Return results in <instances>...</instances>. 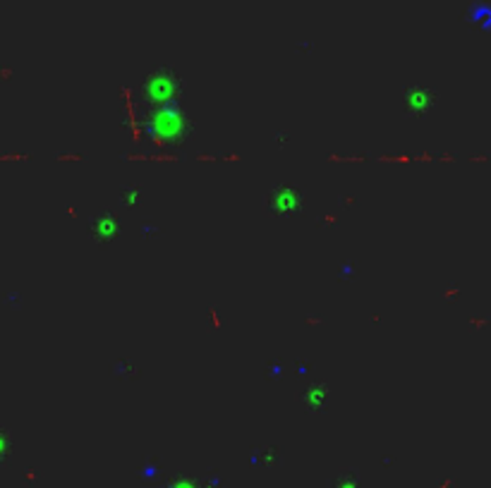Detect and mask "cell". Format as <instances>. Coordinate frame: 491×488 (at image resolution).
Returning <instances> with one entry per match:
<instances>
[{
	"label": "cell",
	"mask_w": 491,
	"mask_h": 488,
	"mask_svg": "<svg viewBox=\"0 0 491 488\" xmlns=\"http://www.w3.org/2000/svg\"><path fill=\"white\" fill-rule=\"evenodd\" d=\"M266 204L278 216H293V213L300 211V192L293 184H278L269 199H266Z\"/></svg>",
	"instance_id": "cell-1"
},
{
	"label": "cell",
	"mask_w": 491,
	"mask_h": 488,
	"mask_svg": "<svg viewBox=\"0 0 491 488\" xmlns=\"http://www.w3.org/2000/svg\"><path fill=\"white\" fill-rule=\"evenodd\" d=\"M144 94H147L149 98H154V101H173V96H175V82L170 80H159V77H152L149 82H144Z\"/></svg>",
	"instance_id": "cell-2"
},
{
	"label": "cell",
	"mask_w": 491,
	"mask_h": 488,
	"mask_svg": "<svg viewBox=\"0 0 491 488\" xmlns=\"http://www.w3.org/2000/svg\"><path fill=\"white\" fill-rule=\"evenodd\" d=\"M91 232L96 235L98 239H101V232H108L110 237H115V235H118V218H113L110 213H103L98 221L91 223Z\"/></svg>",
	"instance_id": "cell-3"
}]
</instances>
